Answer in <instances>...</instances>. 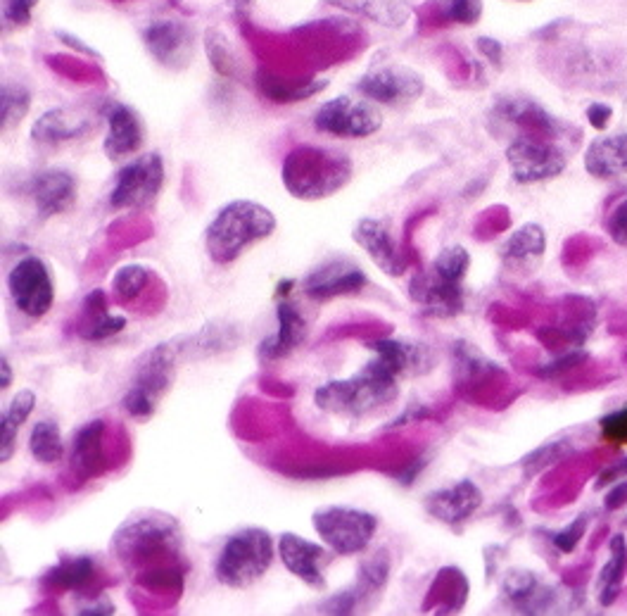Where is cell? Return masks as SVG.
Masks as SVG:
<instances>
[{
	"instance_id": "14",
	"label": "cell",
	"mask_w": 627,
	"mask_h": 616,
	"mask_svg": "<svg viewBox=\"0 0 627 616\" xmlns=\"http://www.w3.org/2000/svg\"><path fill=\"white\" fill-rule=\"evenodd\" d=\"M409 295L428 317L449 319L464 312L466 307L464 286L456 284V281L442 279L433 269L430 272H418L409 281Z\"/></svg>"
},
{
	"instance_id": "24",
	"label": "cell",
	"mask_w": 627,
	"mask_h": 616,
	"mask_svg": "<svg viewBox=\"0 0 627 616\" xmlns=\"http://www.w3.org/2000/svg\"><path fill=\"white\" fill-rule=\"evenodd\" d=\"M369 348L376 355L388 357L402 376L426 374L435 367V352L426 343L404 341V338H380V341H371Z\"/></svg>"
},
{
	"instance_id": "59",
	"label": "cell",
	"mask_w": 627,
	"mask_h": 616,
	"mask_svg": "<svg viewBox=\"0 0 627 616\" xmlns=\"http://www.w3.org/2000/svg\"><path fill=\"white\" fill-rule=\"evenodd\" d=\"M293 286H295V281H288V279H285V281H281V284H278V288H276L278 298H283V295H285V293H290V291H293Z\"/></svg>"
},
{
	"instance_id": "11",
	"label": "cell",
	"mask_w": 627,
	"mask_h": 616,
	"mask_svg": "<svg viewBox=\"0 0 627 616\" xmlns=\"http://www.w3.org/2000/svg\"><path fill=\"white\" fill-rule=\"evenodd\" d=\"M176 526L174 519L169 517H136L129 519L119 528L114 536V550L122 562H131V559H148L162 550L176 548Z\"/></svg>"
},
{
	"instance_id": "50",
	"label": "cell",
	"mask_w": 627,
	"mask_h": 616,
	"mask_svg": "<svg viewBox=\"0 0 627 616\" xmlns=\"http://www.w3.org/2000/svg\"><path fill=\"white\" fill-rule=\"evenodd\" d=\"M611 105H604V103H592L587 108V122L592 124L597 131H604L608 124H611Z\"/></svg>"
},
{
	"instance_id": "34",
	"label": "cell",
	"mask_w": 627,
	"mask_h": 616,
	"mask_svg": "<svg viewBox=\"0 0 627 616\" xmlns=\"http://www.w3.org/2000/svg\"><path fill=\"white\" fill-rule=\"evenodd\" d=\"M29 450L36 462L41 464H55L65 457V443H62L60 426L55 421H38L31 429L29 436Z\"/></svg>"
},
{
	"instance_id": "36",
	"label": "cell",
	"mask_w": 627,
	"mask_h": 616,
	"mask_svg": "<svg viewBox=\"0 0 627 616\" xmlns=\"http://www.w3.org/2000/svg\"><path fill=\"white\" fill-rule=\"evenodd\" d=\"M573 452V443L568 438H559V440H549V443L540 445L537 450L528 452V455L521 460V469L523 474L532 479V476L542 474L549 467H554L556 462H561L563 457H568Z\"/></svg>"
},
{
	"instance_id": "28",
	"label": "cell",
	"mask_w": 627,
	"mask_h": 616,
	"mask_svg": "<svg viewBox=\"0 0 627 616\" xmlns=\"http://www.w3.org/2000/svg\"><path fill=\"white\" fill-rule=\"evenodd\" d=\"M547 250V236L540 224H523L502 245V262L506 269H532Z\"/></svg>"
},
{
	"instance_id": "16",
	"label": "cell",
	"mask_w": 627,
	"mask_h": 616,
	"mask_svg": "<svg viewBox=\"0 0 627 616\" xmlns=\"http://www.w3.org/2000/svg\"><path fill=\"white\" fill-rule=\"evenodd\" d=\"M278 557H281L283 567L302 583H307L309 588H326V578H323L326 548L323 545H316L297 533H283L278 538Z\"/></svg>"
},
{
	"instance_id": "33",
	"label": "cell",
	"mask_w": 627,
	"mask_h": 616,
	"mask_svg": "<svg viewBox=\"0 0 627 616\" xmlns=\"http://www.w3.org/2000/svg\"><path fill=\"white\" fill-rule=\"evenodd\" d=\"M34 407L36 395L31 391H19L15 398H12L8 410L3 412V419H0V462L3 464L15 455L17 431L19 426L29 419V414L34 412Z\"/></svg>"
},
{
	"instance_id": "6",
	"label": "cell",
	"mask_w": 627,
	"mask_h": 616,
	"mask_svg": "<svg viewBox=\"0 0 627 616\" xmlns=\"http://www.w3.org/2000/svg\"><path fill=\"white\" fill-rule=\"evenodd\" d=\"M176 376V352L171 345L160 343L145 352L138 360L136 374H133L129 391H126L122 405L131 417L148 419L155 412L157 402L164 398Z\"/></svg>"
},
{
	"instance_id": "41",
	"label": "cell",
	"mask_w": 627,
	"mask_h": 616,
	"mask_svg": "<svg viewBox=\"0 0 627 616\" xmlns=\"http://www.w3.org/2000/svg\"><path fill=\"white\" fill-rule=\"evenodd\" d=\"M388 576H390V559L388 555H385V550H380L361 564L357 581L369 590V593H373V590L383 588L385 583H388Z\"/></svg>"
},
{
	"instance_id": "52",
	"label": "cell",
	"mask_w": 627,
	"mask_h": 616,
	"mask_svg": "<svg viewBox=\"0 0 627 616\" xmlns=\"http://www.w3.org/2000/svg\"><path fill=\"white\" fill-rule=\"evenodd\" d=\"M623 476H627V457H623V460H620L618 464H613V467H608V469L601 471L597 483H594V488L601 490L604 486H608V483L620 481V479H623Z\"/></svg>"
},
{
	"instance_id": "17",
	"label": "cell",
	"mask_w": 627,
	"mask_h": 616,
	"mask_svg": "<svg viewBox=\"0 0 627 616\" xmlns=\"http://www.w3.org/2000/svg\"><path fill=\"white\" fill-rule=\"evenodd\" d=\"M502 590L518 614H547L559 607V590L544 586L530 569H511L504 576Z\"/></svg>"
},
{
	"instance_id": "13",
	"label": "cell",
	"mask_w": 627,
	"mask_h": 616,
	"mask_svg": "<svg viewBox=\"0 0 627 616\" xmlns=\"http://www.w3.org/2000/svg\"><path fill=\"white\" fill-rule=\"evenodd\" d=\"M143 43L148 53L162 67L181 72L190 65L195 53V36L186 22L157 20L143 29Z\"/></svg>"
},
{
	"instance_id": "54",
	"label": "cell",
	"mask_w": 627,
	"mask_h": 616,
	"mask_svg": "<svg viewBox=\"0 0 627 616\" xmlns=\"http://www.w3.org/2000/svg\"><path fill=\"white\" fill-rule=\"evenodd\" d=\"M428 414H430V412L426 410V407H421V405H418V402H414V405H411L409 410L402 414V417H397L395 421H392V424H388V429H395V426L407 424V421H418V419L428 417Z\"/></svg>"
},
{
	"instance_id": "22",
	"label": "cell",
	"mask_w": 627,
	"mask_h": 616,
	"mask_svg": "<svg viewBox=\"0 0 627 616\" xmlns=\"http://www.w3.org/2000/svg\"><path fill=\"white\" fill-rule=\"evenodd\" d=\"M107 136L103 143L105 155L110 160H124L133 153H138L143 146V124L136 110L124 103H114L105 110Z\"/></svg>"
},
{
	"instance_id": "29",
	"label": "cell",
	"mask_w": 627,
	"mask_h": 616,
	"mask_svg": "<svg viewBox=\"0 0 627 616\" xmlns=\"http://www.w3.org/2000/svg\"><path fill=\"white\" fill-rule=\"evenodd\" d=\"M103 436H105V421L93 419L86 426H81L74 436L72 445V469L81 479L95 474L103 460Z\"/></svg>"
},
{
	"instance_id": "44",
	"label": "cell",
	"mask_w": 627,
	"mask_h": 616,
	"mask_svg": "<svg viewBox=\"0 0 627 616\" xmlns=\"http://www.w3.org/2000/svg\"><path fill=\"white\" fill-rule=\"evenodd\" d=\"M587 526H589V514L582 512L573 521H570L566 528H561L559 533H554V536H551V545H554V548L559 550L561 555H570V552H575V548H578L580 540L585 538Z\"/></svg>"
},
{
	"instance_id": "39",
	"label": "cell",
	"mask_w": 627,
	"mask_h": 616,
	"mask_svg": "<svg viewBox=\"0 0 627 616\" xmlns=\"http://www.w3.org/2000/svg\"><path fill=\"white\" fill-rule=\"evenodd\" d=\"M124 329H126V319L114 317V314H110V312L91 314V317L81 314L79 333H81V338H86V341H93V343L105 341V338L117 336V333L124 331Z\"/></svg>"
},
{
	"instance_id": "46",
	"label": "cell",
	"mask_w": 627,
	"mask_h": 616,
	"mask_svg": "<svg viewBox=\"0 0 627 616\" xmlns=\"http://www.w3.org/2000/svg\"><path fill=\"white\" fill-rule=\"evenodd\" d=\"M587 352H582V350H575V352H563L561 357H556V360H551V362H544L540 369H537V376H540V379H547V381H551V379H559V376H563V374H568V372H573L575 367H580L582 362H587Z\"/></svg>"
},
{
	"instance_id": "32",
	"label": "cell",
	"mask_w": 627,
	"mask_h": 616,
	"mask_svg": "<svg viewBox=\"0 0 627 616\" xmlns=\"http://www.w3.org/2000/svg\"><path fill=\"white\" fill-rule=\"evenodd\" d=\"M95 578V562L88 555L62 557L46 574V583L62 593L67 590H84Z\"/></svg>"
},
{
	"instance_id": "45",
	"label": "cell",
	"mask_w": 627,
	"mask_h": 616,
	"mask_svg": "<svg viewBox=\"0 0 627 616\" xmlns=\"http://www.w3.org/2000/svg\"><path fill=\"white\" fill-rule=\"evenodd\" d=\"M599 433L601 440L611 445H627V407L606 414L599 419Z\"/></svg>"
},
{
	"instance_id": "7",
	"label": "cell",
	"mask_w": 627,
	"mask_h": 616,
	"mask_svg": "<svg viewBox=\"0 0 627 616\" xmlns=\"http://www.w3.org/2000/svg\"><path fill=\"white\" fill-rule=\"evenodd\" d=\"M164 186V160L160 153H143L126 162L114 179L110 205L114 210H143L160 196Z\"/></svg>"
},
{
	"instance_id": "18",
	"label": "cell",
	"mask_w": 627,
	"mask_h": 616,
	"mask_svg": "<svg viewBox=\"0 0 627 616\" xmlns=\"http://www.w3.org/2000/svg\"><path fill=\"white\" fill-rule=\"evenodd\" d=\"M29 196L34 200L38 217L50 219L65 215L76 203V179L67 169H46L31 176Z\"/></svg>"
},
{
	"instance_id": "23",
	"label": "cell",
	"mask_w": 627,
	"mask_h": 616,
	"mask_svg": "<svg viewBox=\"0 0 627 616\" xmlns=\"http://www.w3.org/2000/svg\"><path fill=\"white\" fill-rule=\"evenodd\" d=\"M276 319H278V331L274 336L264 338L259 343V360L262 362H276L288 357L290 352L297 350L307 336V324H304L302 312L290 303V300H283L276 307Z\"/></svg>"
},
{
	"instance_id": "31",
	"label": "cell",
	"mask_w": 627,
	"mask_h": 616,
	"mask_svg": "<svg viewBox=\"0 0 627 616\" xmlns=\"http://www.w3.org/2000/svg\"><path fill=\"white\" fill-rule=\"evenodd\" d=\"M608 562L601 569L599 581H597V595H599V605L601 607H611L616 605V600L620 597V590H623L625 581V571H627V543L623 538V533L611 538L608 543Z\"/></svg>"
},
{
	"instance_id": "2",
	"label": "cell",
	"mask_w": 627,
	"mask_h": 616,
	"mask_svg": "<svg viewBox=\"0 0 627 616\" xmlns=\"http://www.w3.org/2000/svg\"><path fill=\"white\" fill-rule=\"evenodd\" d=\"M276 231V217L255 200H233L221 207L205 231L209 260L219 267L236 262L252 243L264 241Z\"/></svg>"
},
{
	"instance_id": "12",
	"label": "cell",
	"mask_w": 627,
	"mask_h": 616,
	"mask_svg": "<svg viewBox=\"0 0 627 616\" xmlns=\"http://www.w3.org/2000/svg\"><path fill=\"white\" fill-rule=\"evenodd\" d=\"M366 284H369V279L361 272L359 264L338 255L316 264L312 272L307 274V279H304L302 291L312 300L323 303V300L340 298V295H354L364 291Z\"/></svg>"
},
{
	"instance_id": "60",
	"label": "cell",
	"mask_w": 627,
	"mask_h": 616,
	"mask_svg": "<svg viewBox=\"0 0 627 616\" xmlns=\"http://www.w3.org/2000/svg\"><path fill=\"white\" fill-rule=\"evenodd\" d=\"M516 3H530V0H516Z\"/></svg>"
},
{
	"instance_id": "21",
	"label": "cell",
	"mask_w": 627,
	"mask_h": 616,
	"mask_svg": "<svg viewBox=\"0 0 627 616\" xmlns=\"http://www.w3.org/2000/svg\"><path fill=\"white\" fill-rule=\"evenodd\" d=\"M494 115L513 124V127L521 131V136L549 138V141H556L561 136V124L542 105H537L530 98L499 100L497 108H494Z\"/></svg>"
},
{
	"instance_id": "26",
	"label": "cell",
	"mask_w": 627,
	"mask_h": 616,
	"mask_svg": "<svg viewBox=\"0 0 627 616\" xmlns=\"http://www.w3.org/2000/svg\"><path fill=\"white\" fill-rule=\"evenodd\" d=\"M323 3L388 29H402L414 12L411 0H323Z\"/></svg>"
},
{
	"instance_id": "55",
	"label": "cell",
	"mask_w": 627,
	"mask_h": 616,
	"mask_svg": "<svg viewBox=\"0 0 627 616\" xmlns=\"http://www.w3.org/2000/svg\"><path fill=\"white\" fill-rule=\"evenodd\" d=\"M57 36H60V41L65 43V46H72V48H76L79 50V53H84V55H91V58H98V53H95L93 48H88L86 43H81L79 39H76L74 34H67V31H57Z\"/></svg>"
},
{
	"instance_id": "56",
	"label": "cell",
	"mask_w": 627,
	"mask_h": 616,
	"mask_svg": "<svg viewBox=\"0 0 627 616\" xmlns=\"http://www.w3.org/2000/svg\"><path fill=\"white\" fill-rule=\"evenodd\" d=\"M426 457H421V460H418L416 464H411V467L407 469V471H402V474L397 476V481L402 483V486H411V483H414L416 479H418V474H421L423 471V467H426Z\"/></svg>"
},
{
	"instance_id": "37",
	"label": "cell",
	"mask_w": 627,
	"mask_h": 616,
	"mask_svg": "<svg viewBox=\"0 0 627 616\" xmlns=\"http://www.w3.org/2000/svg\"><path fill=\"white\" fill-rule=\"evenodd\" d=\"M468 267H471V255L461 245H449L442 248L440 255L433 260V272L440 274L442 279L456 281V284H464Z\"/></svg>"
},
{
	"instance_id": "19",
	"label": "cell",
	"mask_w": 627,
	"mask_h": 616,
	"mask_svg": "<svg viewBox=\"0 0 627 616\" xmlns=\"http://www.w3.org/2000/svg\"><path fill=\"white\" fill-rule=\"evenodd\" d=\"M483 505V490L471 479L456 481L454 486L435 490L426 498L428 514L447 526H459L466 519H471Z\"/></svg>"
},
{
	"instance_id": "27",
	"label": "cell",
	"mask_w": 627,
	"mask_h": 616,
	"mask_svg": "<svg viewBox=\"0 0 627 616\" xmlns=\"http://www.w3.org/2000/svg\"><path fill=\"white\" fill-rule=\"evenodd\" d=\"M585 169L594 179H616L627 174V131L594 138L585 150Z\"/></svg>"
},
{
	"instance_id": "8",
	"label": "cell",
	"mask_w": 627,
	"mask_h": 616,
	"mask_svg": "<svg viewBox=\"0 0 627 616\" xmlns=\"http://www.w3.org/2000/svg\"><path fill=\"white\" fill-rule=\"evenodd\" d=\"M314 127L335 138H369L383 127V115L369 98L338 96L316 110Z\"/></svg>"
},
{
	"instance_id": "42",
	"label": "cell",
	"mask_w": 627,
	"mask_h": 616,
	"mask_svg": "<svg viewBox=\"0 0 627 616\" xmlns=\"http://www.w3.org/2000/svg\"><path fill=\"white\" fill-rule=\"evenodd\" d=\"M447 22L471 27L483 17V0H437Z\"/></svg>"
},
{
	"instance_id": "49",
	"label": "cell",
	"mask_w": 627,
	"mask_h": 616,
	"mask_svg": "<svg viewBox=\"0 0 627 616\" xmlns=\"http://www.w3.org/2000/svg\"><path fill=\"white\" fill-rule=\"evenodd\" d=\"M478 50L485 55L487 60L492 62L494 67H502L504 46L497 39H492V36H480V39H478Z\"/></svg>"
},
{
	"instance_id": "40",
	"label": "cell",
	"mask_w": 627,
	"mask_h": 616,
	"mask_svg": "<svg viewBox=\"0 0 627 616\" xmlns=\"http://www.w3.org/2000/svg\"><path fill=\"white\" fill-rule=\"evenodd\" d=\"M205 48L214 72L221 74V77H233V74H236V60H233L231 48H228L224 36H221L217 29L205 31Z\"/></svg>"
},
{
	"instance_id": "4",
	"label": "cell",
	"mask_w": 627,
	"mask_h": 616,
	"mask_svg": "<svg viewBox=\"0 0 627 616\" xmlns=\"http://www.w3.org/2000/svg\"><path fill=\"white\" fill-rule=\"evenodd\" d=\"M274 552V538L266 528H240L224 540V548L214 564V576L226 588H250L269 571Z\"/></svg>"
},
{
	"instance_id": "38",
	"label": "cell",
	"mask_w": 627,
	"mask_h": 616,
	"mask_svg": "<svg viewBox=\"0 0 627 616\" xmlns=\"http://www.w3.org/2000/svg\"><path fill=\"white\" fill-rule=\"evenodd\" d=\"M148 279H150V272L145 267H141V264H124V267L119 269L112 279L114 295H117L122 303H131V300H136L138 295L143 293Z\"/></svg>"
},
{
	"instance_id": "48",
	"label": "cell",
	"mask_w": 627,
	"mask_h": 616,
	"mask_svg": "<svg viewBox=\"0 0 627 616\" xmlns=\"http://www.w3.org/2000/svg\"><path fill=\"white\" fill-rule=\"evenodd\" d=\"M606 231L613 243L627 248V200H623V203L611 212V217L606 219Z\"/></svg>"
},
{
	"instance_id": "1",
	"label": "cell",
	"mask_w": 627,
	"mask_h": 616,
	"mask_svg": "<svg viewBox=\"0 0 627 616\" xmlns=\"http://www.w3.org/2000/svg\"><path fill=\"white\" fill-rule=\"evenodd\" d=\"M402 374L388 357L376 355L361 372L350 379H333L316 388L314 402L323 412L331 414H361L376 412L395 400Z\"/></svg>"
},
{
	"instance_id": "53",
	"label": "cell",
	"mask_w": 627,
	"mask_h": 616,
	"mask_svg": "<svg viewBox=\"0 0 627 616\" xmlns=\"http://www.w3.org/2000/svg\"><path fill=\"white\" fill-rule=\"evenodd\" d=\"M76 614H84V616H105V614H114V605L105 597H98V600L86 602L76 609Z\"/></svg>"
},
{
	"instance_id": "58",
	"label": "cell",
	"mask_w": 627,
	"mask_h": 616,
	"mask_svg": "<svg viewBox=\"0 0 627 616\" xmlns=\"http://www.w3.org/2000/svg\"><path fill=\"white\" fill-rule=\"evenodd\" d=\"M231 5H233V10H236V17L245 20L247 10H250V0H231Z\"/></svg>"
},
{
	"instance_id": "15",
	"label": "cell",
	"mask_w": 627,
	"mask_h": 616,
	"mask_svg": "<svg viewBox=\"0 0 627 616\" xmlns=\"http://www.w3.org/2000/svg\"><path fill=\"white\" fill-rule=\"evenodd\" d=\"M421 74L407 67H383L359 79L357 91L373 103L404 105L416 100L423 93Z\"/></svg>"
},
{
	"instance_id": "5",
	"label": "cell",
	"mask_w": 627,
	"mask_h": 616,
	"mask_svg": "<svg viewBox=\"0 0 627 616\" xmlns=\"http://www.w3.org/2000/svg\"><path fill=\"white\" fill-rule=\"evenodd\" d=\"M312 526L319 538L340 557H352L364 552L376 536L378 519L366 509L331 505L312 514Z\"/></svg>"
},
{
	"instance_id": "43",
	"label": "cell",
	"mask_w": 627,
	"mask_h": 616,
	"mask_svg": "<svg viewBox=\"0 0 627 616\" xmlns=\"http://www.w3.org/2000/svg\"><path fill=\"white\" fill-rule=\"evenodd\" d=\"M369 595H371L369 590L357 581L352 588H345L342 593L328 597V600L319 607V612L321 614H352V612H357V607Z\"/></svg>"
},
{
	"instance_id": "20",
	"label": "cell",
	"mask_w": 627,
	"mask_h": 616,
	"mask_svg": "<svg viewBox=\"0 0 627 616\" xmlns=\"http://www.w3.org/2000/svg\"><path fill=\"white\" fill-rule=\"evenodd\" d=\"M352 238L361 248L369 253V257L376 262V267L388 276H402L404 274V260L399 255V248L392 238L388 224L383 219L376 217H364L354 224Z\"/></svg>"
},
{
	"instance_id": "3",
	"label": "cell",
	"mask_w": 627,
	"mask_h": 616,
	"mask_svg": "<svg viewBox=\"0 0 627 616\" xmlns=\"http://www.w3.org/2000/svg\"><path fill=\"white\" fill-rule=\"evenodd\" d=\"M354 165L342 150L302 146L290 150L283 162V186L297 200L335 196L352 181Z\"/></svg>"
},
{
	"instance_id": "30",
	"label": "cell",
	"mask_w": 627,
	"mask_h": 616,
	"mask_svg": "<svg viewBox=\"0 0 627 616\" xmlns=\"http://www.w3.org/2000/svg\"><path fill=\"white\" fill-rule=\"evenodd\" d=\"M255 84L262 91L264 98L274 100V103H300L321 93L328 86V81L307 79V81H288L285 77H276V74L259 69L255 74Z\"/></svg>"
},
{
	"instance_id": "10",
	"label": "cell",
	"mask_w": 627,
	"mask_h": 616,
	"mask_svg": "<svg viewBox=\"0 0 627 616\" xmlns=\"http://www.w3.org/2000/svg\"><path fill=\"white\" fill-rule=\"evenodd\" d=\"M8 291L19 312L31 319L43 317L55 303L53 272L41 257H24L10 269Z\"/></svg>"
},
{
	"instance_id": "51",
	"label": "cell",
	"mask_w": 627,
	"mask_h": 616,
	"mask_svg": "<svg viewBox=\"0 0 627 616\" xmlns=\"http://www.w3.org/2000/svg\"><path fill=\"white\" fill-rule=\"evenodd\" d=\"M627 505V479H623L618 486H613L608 493L604 495V509L606 512H618Z\"/></svg>"
},
{
	"instance_id": "25",
	"label": "cell",
	"mask_w": 627,
	"mask_h": 616,
	"mask_svg": "<svg viewBox=\"0 0 627 616\" xmlns=\"http://www.w3.org/2000/svg\"><path fill=\"white\" fill-rule=\"evenodd\" d=\"M91 129L93 122L88 119V115L57 108L36 119L34 127H31V138L36 143H41V146H57V143L74 141V138L84 136Z\"/></svg>"
},
{
	"instance_id": "47",
	"label": "cell",
	"mask_w": 627,
	"mask_h": 616,
	"mask_svg": "<svg viewBox=\"0 0 627 616\" xmlns=\"http://www.w3.org/2000/svg\"><path fill=\"white\" fill-rule=\"evenodd\" d=\"M38 0H5V8H3V17L5 24H10L12 29L15 27H27L31 22V12H34Z\"/></svg>"
},
{
	"instance_id": "35",
	"label": "cell",
	"mask_w": 627,
	"mask_h": 616,
	"mask_svg": "<svg viewBox=\"0 0 627 616\" xmlns=\"http://www.w3.org/2000/svg\"><path fill=\"white\" fill-rule=\"evenodd\" d=\"M31 108V93L22 84H3L0 91V129H15Z\"/></svg>"
},
{
	"instance_id": "57",
	"label": "cell",
	"mask_w": 627,
	"mask_h": 616,
	"mask_svg": "<svg viewBox=\"0 0 627 616\" xmlns=\"http://www.w3.org/2000/svg\"><path fill=\"white\" fill-rule=\"evenodd\" d=\"M12 383V367L8 357H0V391H8Z\"/></svg>"
},
{
	"instance_id": "9",
	"label": "cell",
	"mask_w": 627,
	"mask_h": 616,
	"mask_svg": "<svg viewBox=\"0 0 627 616\" xmlns=\"http://www.w3.org/2000/svg\"><path fill=\"white\" fill-rule=\"evenodd\" d=\"M506 162L518 184H540L566 169L568 155L559 143L549 138L516 136L506 148Z\"/></svg>"
}]
</instances>
